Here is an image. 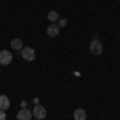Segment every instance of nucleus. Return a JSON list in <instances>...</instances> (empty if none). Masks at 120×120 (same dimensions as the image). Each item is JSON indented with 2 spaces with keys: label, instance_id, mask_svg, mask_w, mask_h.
<instances>
[{
  "label": "nucleus",
  "instance_id": "obj_1",
  "mask_svg": "<svg viewBox=\"0 0 120 120\" xmlns=\"http://www.w3.org/2000/svg\"><path fill=\"white\" fill-rule=\"evenodd\" d=\"M32 117H35L37 120H43V119L46 117V109L43 107V106H40V104L34 106V111H32Z\"/></svg>",
  "mask_w": 120,
  "mask_h": 120
},
{
  "label": "nucleus",
  "instance_id": "obj_2",
  "mask_svg": "<svg viewBox=\"0 0 120 120\" xmlns=\"http://www.w3.org/2000/svg\"><path fill=\"white\" fill-rule=\"evenodd\" d=\"M21 56L26 59V61H34L35 59V51H34V48H30V46H26V48H22L21 50Z\"/></svg>",
  "mask_w": 120,
  "mask_h": 120
},
{
  "label": "nucleus",
  "instance_id": "obj_3",
  "mask_svg": "<svg viewBox=\"0 0 120 120\" xmlns=\"http://www.w3.org/2000/svg\"><path fill=\"white\" fill-rule=\"evenodd\" d=\"M13 61V56L8 50H2L0 51V66H8Z\"/></svg>",
  "mask_w": 120,
  "mask_h": 120
},
{
  "label": "nucleus",
  "instance_id": "obj_4",
  "mask_svg": "<svg viewBox=\"0 0 120 120\" xmlns=\"http://www.w3.org/2000/svg\"><path fill=\"white\" fill-rule=\"evenodd\" d=\"M90 51H91L93 55H101L102 53V43L98 38H94L91 43H90Z\"/></svg>",
  "mask_w": 120,
  "mask_h": 120
},
{
  "label": "nucleus",
  "instance_id": "obj_5",
  "mask_svg": "<svg viewBox=\"0 0 120 120\" xmlns=\"http://www.w3.org/2000/svg\"><path fill=\"white\" fill-rule=\"evenodd\" d=\"M16 117H18V120H30L32 119V112L27 111V109H21Z\"/></svg>",
  "mask_w": 120,
  "mask_h": 120
},
{
  "label": "nucleus",
  "instance_id": "obj_6",
  "mask_svg": "<svg viewBox=\"0 0 120 120\" xmlns=\"http://www.w3.org/2000/svg\"><path fill=\"white\" fill-rule=\"evenodd\" d=\"M10 107V99L7 94H0V111H7Z\"/></svg>",
  "mask_w": 120,
  "mask_h": 120
},
{
  "label": "nucleus",
  "instance_id": "obj_7",
  "mask_svg": "<svg viewBox=\"0 0 120 120\" xmlns=\"http://www.w3.org/2000/svg\"><path fill=\"white\" fill-rule=\"evenodd\" d=\"M46 34L50 35V37H56L58 34H59V26H56V24H50L48 26V29H46Z\"/></svg>",
  "mask_w": 120,
  "mask_h": 120
},
{
  "label": "nucleus",
  "instance_id": "obj_8",
  "mask_svg": "<svg viewBox=\"0 0 120 120\" xmlns=\"http://www.w3.org/2000/svg\"><path fill=\"white\" fill-rule=\"evenodd\" d=\"M74 120H86V112L83 109H75L74 111Z\"/></svg>",
  "mask_w": 120,
  "mask_h": 120
},
{
  "label": "nucleus",
  "instance_id": "obj_9",
  "mask_svg": "<svg viewBox=\"0 0 120 120\" xmlns=\"http://www.w3.org/2000/svg\"><path fill=\"white\" fill-rule=\"evenodd\" d=\"M11 48H13V50H19V51H21L24 46H22V42H21L19 38H13V40H11Z\"/></svg>",
  "mask_w": 120,
  "mask_h": 120
},
{
  "label": "nucleus",
  "instance_id": "obj_10",
  "mask_svg": "<svg viewBox=\"0 0 120 120\" xmlns=\"http://www.w3.org/2000/svg\"><path fill=\"white\" fill-rule=\"evenodd\" d=\"M48 19H50L51 22H56V21L59 19V16H58V13H56V11H50V13H48Z\"/></svg>",
  "mask_w": 120,
  "mask_h": 120
},
{
  "label": "nucleus",
  "instance_id": "obj_11",
  "mask_svg": "<svg viewBox=\"0 0 120 120\" xmlns=\"http://www.w3.org/2000/svg\"><path fill=\"white\" fill-rule=\"evenodd\" d=\"M58 22H59V27H64L66 24H67V21H66V19H59Z\"/></svg>",
  "mask_w": 120,
  "mask_h": 120
},
{
  "label": "nucleus",
  "instance_id": "obj_12",
  "mask_svg": "<svg viewBox=\"0 0 120 120\" xmlns=\"http://www.w3.org/2000/svg\"><path fill=\"white\" fill-rule=\"evenodd\" d=\"M7 119V114H5V112H2L0 111V120H5Z\"/></svg>",
  "mask_w": 120,
  "mask_h": 120
}]
</instances>
